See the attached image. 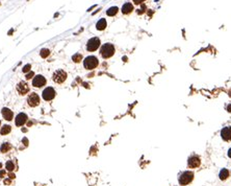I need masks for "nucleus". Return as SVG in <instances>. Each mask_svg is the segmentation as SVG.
<instances>
[{
  "instance_id": "obj_1",
  "label": "nucleus",
  "mask_w": 231,
  "mask_h": 186,
  "mask_svg": "<svg viewBox=\"0 0 231 186\" xmlns=\"http://www.w3.org/2000/svg\"><path fill=\"white\" fill-rule=\"evenodd\" d=\"M115 54V46L110 43L103 44L100 48V56L103 59H109Z\"/></svg>"
},
{
  "instance_id": "obj_2",
  "label": "nucleus",
  "mask_w": 231,
  "mask_h": 186,
  "mask_svg": "<svg viewBox=\"0 0 231 186\" xmlns=\"http://www.w3.org/2000/svg\"><path fill=\"white\" fill-rule=\"evenodd\" d=\"M98 64H99V61L96 56H88L85 58V60L83 61V66L85 69H87V70H93V69H95L97 66H98Z\"/></svg>"
},
{
  "instance_id": "obj_3",
  "label": "nucleus",
  "mask_w": 231,
  "mask_h": 186,
  "mask_svg": "<svg viewBox=\"0 0 231 186\" xmlns=\"http://www.w3.org/2000/svg\"><path fill=\"white\" fill-rule=\"evenodd\" d=\"M193 180H194V172H184L179 176L178 182L180 185L185 186L189 183H192Z\"/></svg>"
},
{
  "instance_id": "obj_4",
  "label": "nucleus",
  "mask_w": 231,
  "mask_h": 186,
  "mask_svg": "<svg viewBox=\"0 0 231 186\" xmlns=\"http://www.w3.org/2000/svg\"><path fill=\"white\" fill-rule=\"evenodd\" d=\"M67 78H68L67 72L65 70H63V69H58V70H56L52 75L53 82L56 83V84H63L65 80H67Z\"/></svg>"
},
{
  "instance_id": "obj_5",
  "label": "nucleus",
  "mask_w": 231,
  "mask_h": 186,
  "mask_svg": "<svg viewBox=\"0 0 231 186\" xmlns=\"http://www.w3.org/2000/svg\"><path fill=\"white\" fill-rule=\"evenodd\" d=\"M100 44H101V42H100V39L99 38H97V37L91 38L87 41V43H86V50L87 51H95V50H97L99 48Z\"/></svg>"
},
{
  "instance_id": "obj_6",
  "label": "nucleus",
  "mask_w": 231,
  "mask_h": 186,
  "mask_svg": "<svg viewBox=\"0 0 231 186\" xmlns=\"http://www.w3.org/2000/svg\"><path fill=\"white\" fill-rule=\"evenodd\" d=\"M42 97L44 100H52L53 98L55 97V90L52 88V87H47L46 89H44V91L42 92Z\"/></svg>"
},
{
  "instance_id": "obj_7",
  "label": "nucleus",
  "mask_w": 231,
  "mask_h": 186,
  "mask_svg": "<svg viewBox=\"0 0 231 186\" xmlns=\"http://www.w3.org/2000/svg\"><path fill=\"white\" fill-rule=\"evenodd\" d=\"M27 104H28L29 107H32V108L39 106V104H40V97H39V95L37 94V93L32 92V93H30V94L28 95V97H27Z\"/></svg>"
},
{
  "instance_id": "obj_8",
  "label": "nucleus",
  "mask_w": 231,
  "mask_h": 186,
  "mask_svg": "<svg viewBox=\"0 0 231 186\" xmlns=\"http://www.w3.org/2000/svg\"><path fill=\"white\" fill-rule=\"evenodd\" d=\"M201 164V159L199 156H191L187 160V167L188 168H196V167H199Z\"/></svg>"
},
{
  "instance_id": "obj_9",
  "label": "nucleus",
  "mask_w": 231,
  "mask_h": 186,
  "mask_svg": "<svg viewBox=\"0 0 231 186\" xmlns=\"http://www.w3.org/2000/svg\"><path fill=\"white\" fill-rule=\"evenodd\" d=\"M46 78L43 76V75H35L32 80V86L37 87V88H41L46 85Z\"/></svg>"
},
{
  "instance_id": "obj_10",
  "label": "nucleus",
  "mask_w": 231,
  "mask_h": 186,
  "mask_svg": "<svg viewBox=\"0 0 231 186\" xmlns=\"http://www.w3.org/2000/svg\"><path fill=\"white\" fill-rule=\"evenodd\" d=\"M17 91L19 93L20 95H25L27 94V92L29 91V87H28V84L24 80H22L20 82L19 84L17 85Z\"/></svg>"
},
{
  "instance_id": "obj_11",
  "label": "nucleus",
  "mask_w": 231,
  "mask_h": 186,
  "mask_svg": "<svg viewBox=\"0 0 231 186\" xmlns=\"http://www.w3.org/2000/svg\"><path fill=\"white\" fill-rule=\"evenodd\" d=\"M28 120V117L25 113H19L17 116H16V119H15V122H16V126H22L24 124L26 121Z\"/></svg>"
},
{
  "instance_id": "obj_12",
  "label": "nucleus",
  "mask_w": 231,
  "mask_h": 186,
  "mask_svg": "<svg viewBox=\"0 0 231 186\" xmlns=\"http://www.w3.org/2000/svg\"><path fill=\"white\" fill-rule=\"evenodd\" d=\"M221 137L225 141L231 140V126H225L221 131Z\"/></svg>"
},
{
  "instance_id": "obj_13",
  "label": "nucleus",
  "mask_w": 231,
  "mask_h": 186,
  "mask_svg": "<svg viewBox=\"0 0 231 186\" xmlns=\"http://www.w3.org/2000/svg\"><path fill=\"white\" fill-rule=\"evenodd\" d=\"M1 113H2V116H3V118H4L5 120H7V121L13 120L14 113H13V111H11L10 109H8V108H3V109L1 110Z\"/></svg>"
},
{
  "instance_id": "obj_14",
  "label": "nucleus",
  "mask_w": 231,
  "mask_h": 186,
  "mask_svg": "<svg viewBox=\"0 0 231 186\" xmlns=\"http://www.w3.org/2000/svg\"><path fill=\"white\" fill-rule=\"evenodd\" d=\"M121 10H122V13H123L124 15H128V14H130V13H131V12L133 10V5L130 3V2H126V3L122 6Z\"/></svg>"
},
{
  "instance_id": "obj_15",
  "label": "nucleus",
  "mask_w": 231,
  "mask_h": 186,
  "mask_svg": "<svg viewBox=\"0 0 231 186\" xmlns=\"http://www.w3.org/2000/svg\"><path fill=\"white\" fill-rule=\"evenodd\" d=\"M106 25H107V23H106V20H105V19H100V20L97 22V24H96V28H97L98 30H105Z\"/></svg>"
},
{
  "instance_id": "obj_16",
  "label": "nucleus",
  "mask_w": 231,
  "mask_h": 186,
  "mask_svg": "<svg viewBox=\"0 0 231 186\" xmlns=\"http://www.w3.org/2000/svg\"><path fill=\"white\" fill-rule=\"evenodd\" d=\"M229 175H230V172L227 168H223V170H221L220 174H219V177H220L221 180H226L229 177Z\"/></svg>"
},
{
  "instance_id": "obj_17",
  "label": "nucleus",
  "mask_w": 231,
  "mask_h": 186,
  "mask_svg": "<svg viewBox=\"0 0 231 186\" xmlns=\"http://www.w3.org/2000/svg\"><path fill=\"white\" fill-rule=\"evenodd\" d=\"M118 12H119V8H118L117 6H111V8H109L107 10H106V14H107V16L112 17V16H116Z\"/></svg>"
},
{
  "instance_id": "obj_18",
  "label": "nucleus",
  "mask_w": 231,
  "mask_h": 186,
  "mask_svg": "<svg viewBox=\"0 0 231 186\" xmlns=\"http://www.w3.org/2000/svg\"><path fill=\"white\" fill-rule=\"evenodd\" d=\"M11 131V126H8V124H5L1 128V130H0V134L1 135H7L8 133H10Z\"/></svg>"
},
{
  "instance_id": "obj_19",
  "label": "nucleus",
  "mask_w": 231,
  "mask_h": 186,
  "mask_svg": "<svg viewBox=\"0 0 231 186\" xmlns=\"http://www.w3.org/2000/svg\"><path fill=\"white\" fill-rule=\"evenodd\" d=\"M10 148H11V145L8 142H4L1 146H0V150H1V153H7Z\"/></svg>"
},
{
  "instance_id": "obj_20",
  "label": "nucleus",
  "mask_w": 231,
  "mask_h": 186,
  "mask_svg": "<svg viewBox=\"0 0 231 186\" xmlns=\"http://www.w3.org/2000/svg\"><path fill=\"white\" fill-rule=\"evenodd\" d=\"M5 168H6V170H7L9 172H14V170H15V165H14V163H13V161H10V160L6 161V163H5Z\"/></svg>"
},
{
  "instance_id": "obj_21",
  "label": "nucleus",
  "mask_w": 231,
  "mask_h": 186,
  "mask_svg": "<svg viewBox=\"0 0 231 186\" xmlns=\"http://www.w3.org/2000/svg\"><path fill=\"white\" fill-rule=\"evenodd\" d=\"M72 60H73V62H75V63H79V62L82 60V54H74V56H72Z\"/></svg>"
},
{
  "instance_id": "obj_22",
  "label": "nucleus",
  "mask_w": 231,
  "mask_h": 186,
  "mask_svg": "<svg viewBox=\"0 0 231 186\" xmlns=\"http://www.w3.org/2000/svg\"><path fill=\"white\" fill-rule=\"evenodd\" d=\"M50 56V50L49 49L43 48L42 50H41V56H42V58H47V56Z\"/></svg>"
},
{
  "instance_id": "obj_23",
  "label": "nucleus",
  "mask_w": 231,
  "mask_h": 186,
  "mask_svg": "<svg viewBox=\"0 0 231 186\" xmlns=\"http://www.w3.org/2000/svg\"><path fill=\"white\" fill-rule=\"evenodd\" d=\"M30 68H31V66H30V64H27V65H25L24 67H23V72H28L29 70H30Z\"/></svg>"
},
{
  "instance_id": "obj_24",
  "label": "nucleus",
  "mask_w": 231,
  "mask_h": 186,
  "mask_svg": "<svg viewBox=\"0 0 231 186\" xmlns=\"http://www.w3.org/2000/svg\"><path fill=\"white\" fill-rule=\"evenodd\" d=\"M33 75H34V72H33V71H29V72L26 74V78H27V80H30V78L33 76Z\"/></svg>"
},
{
  "instance_id": "obj_25",
  "label": "nucleus",
  "mask_w": 231,
  "mask_h": 186,
  "mask_svg": "<svg viewBox=\"0 0 231 186\" xmlns=\"http://www.w3.org/2000/svg\"><path fill=\"white\" fill-rule=\"evenodd\" d=\"M132 1H133L135 4H141L142 2H144L145 0H132Z\"/></svg>"
},
{
  "instance_id": "obj_26",
  "label": "nucleus",
  "mask_w": 231,
  "mask_h": 186,
  "mask_svg": "<svg viewBox=\"0 0 231 186\" xmlns=\"http://www.w3.org/2000/svg\"><path fill=\"white\" fill-rule=\"evenodd\" d=\"M10 183H11L10 179H5V180H4V184H5V185H8V184H10Z\"/></svg>"
},
{
  "instance_id": "obj_27",
  "label": "nucleus",
  "mask_w": 231,
  "mask_h": 186,
  "mask_svg": "<svg viewBox=\"0 0 231 186\" xmlns=\"http://www.w3.org/2000/svg\"><path fill=\"white\" fill-rule=\"evenodd\" d=\"M8 177H9V179H15V178H16L15 174H13V172H9V174H8Z\"/></svg>"
},
{
  "instance_id": "obj_28",
  "label": "nucleus",
  "mask_w": 231,
  "mask_h": 186,
  "mask_svg": "<svg viewBox=\"0 0 231 186\" xmlns=\"http://www.w3.org/2000/svg\"><path fill=\"white\" fill-rule=\"evenodd\" d=\"M4 175H5V170H0V178H3V177H4Z\"/></svg>"
},
{
  "instance_id": "obj_29",
  "label": "nucleus",
  "mask_w": 231,
  "mask_h": 186,
  "mask_svg": "<svg viewBox=\"0 0 231 186\" xmlns=\"http://www.w3.org/2000/svg\"><path fill=\"white\" fill-rule=\"evenodd\" d=\"M23 142H24V143H25L24 145H26V146H27V145H28V140H27V139H26V138H24V139H23Z\"/></svg>"
},
{
  "instance_id": "obj_30",
  "label": "nucleus",
  "mask_w": 231,
  "mask_h": 186,
  "mask_svg": "<svg viewBox=\"0 0 231 186\" xmlns=\"http://www.w3.org/2000/svg\"><path fill=\"white\" fill-rule=\"evenodd\" d=\"M227 111L229 113H231V104H228V106H227Z\"/></svg>"
},
{
  "instance_id": "obj_31",
  "label": "nucleus",
  "mask_w": 231,
  "mask_h": 186,
  "mask_svg": "<svg viewBox=\"0 0 231 186\" xmlns=\"http://www.w3.org/2000/svg\"><path fill=\"white\" fill-rule=\"evenodd\" d=\"M228 157H229V158H231V148H230L229 150H228Z\"/></svg>"
},
{
  "instance_id": "obj_32",
  "label": "nucleus",
  "mask_w": 231,
  "mask_h": 186,
  "mask_svg": "<svg viewBox=\"0 0 231 186\" xmlns=\"http://www.w3.org/2000/svg\"><path fill=\"white\" fill-rule=\"evenodd\" d=\"M228 95H229V97H231V88H230L229 91H228Z\"/></svg>"
},
{
  "instance_id": "obj_33",
  "label": "nucleus",
  "mask_w": 231,
  "mask_h": 186,
  "mask_svg": "<svg viewBox=\"0 0 231 186\" xmlns=\"http://www.w3.org/2000/svg\"><path fill=\"white\" fill-rule=\"evenodd\" d=\"M1 167H2V164H1V163H0V168H1Z\"/></svg>"
},
{
  "instance_id": "obj_34",
  "label": "nucleus",
  "mask_w": 231,
  "mask_h": 186,
  "mask_svg": "<svg viewBox=\"0 0 231 186\" xmlns=\"http://www.w3.org/2000/svg\"><path fill=\"white\" fill-rule=\"evenodd\" d=\"M0 124H1V121H0Z\"/></svg>"
}]
</instances>
